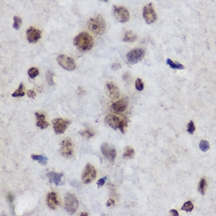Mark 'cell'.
<instances>
[{"mask_svg": "<svg viewBox=\"0 0 216 216\" xmlns=\"http://www.w3.org/2000/svg\"><path fill=\"white\" fill-rule=\"evenodd\" d=\"M74 45L81 51H88L94 45L91 36L87 32H81L74 39Z\"/></svg>", "mask_w": 216, "mask_h": 216, "instance_id": "1", "label": "cell"}, {"mask_svg": "<svg viewBox=\"0 0 216 216\" xmlns=\"http://www.w3.org/2000/svg\"><path fill=\"white\" fill-rule=\"evenodd\" d=\"M105 122L112 129H119L124 134L127 127V120L125 117L118 116L116 114H109L105 117Z\"/></svg>", "mask_w": 216, "mask_h": 216, "instance_id": "2", "label": "cell"}, {"mask_svg": "<svg viewBox=\"0 0 216 216\" xmlns=\"http://www.w3.org/2000/svg\"><path fill=\"white\" fill-rule=\"evenodd\" d=\"M87 26L89 30L94 33L97 36L102 35L106 28V24H105V19L100 15L95 16L94 18H90L88 20Z\"/></svg>", "mask_w": 216, "mask_h": 216, "instance_id": "3", "label": "cell"}, {"mask_svg": "<svg viewBox=\"0 0 216 216\" xmlns=\"http://www.w3.org/2000/svg\"><path fill=\"white\" fill-rule=\"evenodd\" d=\"M79 207V201L76 196L72 193H68L65 197V209L71 215H73L77 211Z\"/></svg>", "mask_w": 216, "mask_h": 216, "instance_id": "4", "label": "cell"}, {"mask_svg": "<svg viewBox=\"0 0 216 216\" xmlns=\"http://www.w3.org/2000/svg\"><path fill=\"white\" fill-rule=\"evenodd\" d=\"M58 63L60 66L67 71H73L76 68V62L74 59L65 54H61L57 58Z\"/></svg>", "mask_w": 216, "mask_h": 216, "instance_id": "5", "label": "cell"}, {"mask_svg": "<svg viewBox=\"0 0 216 216\" xmlns=\"http://www.w3.org/2000/svg\"><path fill=\"white\" fill-rule=\"evenodd\" d=\"M142 14L145 22L149 24V25L153 24L156 20V18H157L155 9H154L152 3H149V4L145 5L144 8H143Z\"/></svg>", "mask_w": 216, "mask_h": 216, "instance_id": "6", "label": "cell"}, {"mask_svg": "<svg viewBox=\"0 0 216 216\" xmlns=\"http://www.w3.org/2000/svg\"><path fill=\"white\" fill-rule=\"evenodd\" d=\"M60 153L61 156L66 158H69L73 156L74 153V145L69 138H66L63 140L61 144Z\"/></svg>", "mask_w": 216, "mask_h": 216, "instance_id": "7", "label": "cell"}, {"mask_svg": "<svg viewBox=\"0 0 216 216\" xmlns=\"http://www.w3.org/2000/svg\"><path fill=\"white\" fill-rule=\"evenodd\" d=\"M145 51L142 48H135L127 54V60L130 64H136L145 56Z\"/></svg>", "mask_w": 216, "mask_h": 216, "instance_id": "8", "label": "cell"}, {"mask_svg": "<svg viewBox=\"0 0 216 216\" xmlns=\"http://www.w3.org/2000/svg\"><path fill=\"white\" fill-rule=\"evenodd\" d=\"M97 171L91 164H87L82 174V181L85 184H89L95 179Z\"/></svg>", "mask_w": 216, "mask_h": 216, "instance_id": "9", "label": "cell"}, {"mask_svg": "<svg viewBox=\"0 0 216 216\" xmlns=\"http://www.w3.org/2000/svg\"><path fill=\"white\" fill-rule=\"evenodd\" d=\"M71 121L62 118H56L53 121L54 130L57 134H61L66 131Z\"/></svg>", "mask_w": 216, "mask_h": 216, "instance_id": "10", "label": "cell"}, {"mask_svg": "<svg viewBox=\"0 0 216 216\" xmlns=\"http://www.w3.org/2000/svg\"><path fill=\"white\" fill-rule=\"evenodd\" d=\"M113 14L116 20L121 23H126L129 20L130 14L129 11L123 7H113Z\"/></svg>", "mask_w": 216, "mask_h": 216, "instance_id": "11", "label": "cell"}, {"mask_svg": "<svg viewBox=\"0 0 216 216\" xmlns=\"http://www.w3.org/2000/svg\"><path fill=\"white\" fill-rule=\"evenodd\" d=\"M101 153L105 156V157L110 162H113L116 156V149L107 143H104L101 145Z\"/></svg>", "mask_w": 216, "mask_h": 216, "instance_id": "12", "label": "cell"}, {"mask_svg": "<svg viewBox=\"0 0 216 216\" xmlns=\"http://www.w3.org/2000/svg\"><path fill=\"white\" fill-rule=\"evenodd\" d=\"M26 36L29 42L34 43V42H38L39 39L41 38L42 33L40 30L34 27H30L26 31Z\"/></svg>", "mask_w": 216, "mask_h": 216, "instance_id": "13", "label": "cell"}, {"mask_svg": "<svg viewBox=\"0 0 216 216\" xmlns=\"http://www.w3.org/2000/svg\"><path fill=\"white\" fill-rule=\"evenodd\" d=\"M106 90H107L109 97L113 100H116L120 97V90H119L117 86L113 82H108L106 84Z\"/></svg>", "mask_w": 216, "mask_h": 216, "instance_id": "14", "label": "cell"}, {"mask_svg": "<svg viewBox=\"0 0 216 216\" xmlns=\"http://www.w3.org/2000/svg\"><path fill=\"white\" fill-rule=\"evenodd\" d=\"M64 174L63 173H57L55 171H49L47 173V177L50 182L54 183L56 185H61L62 184L61 178Z\"/></svg>", "mask_w": 216, "mask_h": 216, "instance_id": "15", "label": "cell"}, {"mask_svg": "<svg viewBox=\"0 0 216 216\" xmlns=\"http://www.w3.org/2000/svg\"><path fill=\"white\" fill-rule=\"evenodd\" d=\"M47 205L49 206L50 208L51 209H56L57 207L59 205V201L58 199V195L55 192H50L47 195Z\"/></svg>", "mask_w": 216, "mask_h": 216, "instance_id": "16", "label": "cell"}, {"mask_svg": "<svg viewBox=\"0 0 216 216\" xmlns=\"http://www.w3.org/2000/svg\"><path fill=\"white\" fill-rule=\"evenodd\" d=\"M112 108L115 112H123L127 108V102L126 100H120L114 102L112 105Z\"/></svg>", "mask_w": 216, "mask_h": 216, "instance_id": "17", "label": "cell"}, {"mask_svg": "<svg viewBox=\"0 0 216 216\" xmlns=\"http://www.w3.org/2000/svg\"><path fill=\"white\" fill-rule=\"evenodd\" d=\"M36 116L37 122H36V126L39 127L41 129H45L48 127V123L46 120V116L45 115L42 113H39V112H36Z\"/></svg>", "mask_w": 216, "mask_h": 216, "instance_id": "18", "label": "cell"}, {"mask_svg": "<svg viewBox=\"0 0 216 216\" xmlns=\"http://www.w3.org/2000/svg\"><path fill=\"white\" fill-rule=\"evenodd\" d=\"M136 39H137V36L134 32H132L131 31H126L124 34V36H123V42H134Z\"/></svg>", "mask_w": 216, "mask_h": 216, "instance_id": "19", "label": "cell"}, {"mask_svg": "<svg viewBox=\"0 0 216 216\" xmlns=\"http://www.w3.org/2000/svg\"><path fill=\"white\" fill-rule=\"evenodd\" d=\"M31 158L34 160V161H38L42 165L47 164V161H48V159L47 157H45V156H42V155H31Z\"/></svg>", "mask_w": 216, "mask_h": 216, "instance_id": "20", "label": "cell"}, {"mask_svg": "<svg viewBox=\"0 0 216 216\" xmlns=\"http://www.w3.org/2000/svg\"><path fill=\"white\" fill-rule=\"evenodd\" d=\"M167 64L173 69H184V65L180 63L174 62L171 59H167Z\"/></svg>", "mask_w": 216, "mask_h": 216, "instance_id": "21", "label": "cell"}, {"mask_svg": "<svg viewBox=\"0 0 216 216\" xmlns=\"http://www.w3.org/2000/svg\"><path fill=\"white\" fill-rule=\"evenodd\" d=\"M24 95H25V87H24L23 83H20L18 89L12 94V96L13 97H23Z\"/></svg>", "mask_w": 216, "mask_h": 216, "instance_id": "22", "label": "cell"}, {"mask_svg": "<svg viewBox=\"0 0 216 216\" xmlns=\"http://www.w3.org/2000/svg\"><path fill=\"white\" fill-rule=\"evenodd\" d=\"M207 181L205 178H202L199 183V188H198V190L199 192L201 193L202 195L205 193V191H206V188H207Z\"/></svg>", "mask_w": 216, "mask_h": 216, "instance_id": "23", "label": "cell"}, {"mask_svg": "<svg viewBox=\"0 0 216 216\" xmlns=\"http://www.w3.org/2000/svg\"><path fill=\"white\" fill-rule=\"evenodd\" d=\"M134 155V150L132 149L131 147H128L126 148L124 152V154H123V157L124 158H132Z\"/></svg>", "mask_w": 216, "mask_h": 216, "instance_id": "24", "label": "cell"}, {"mask_svg": "<svg viewBox=\"0 0 216 216\" xmlns=\"http://www.w3.org/2000/svg\"><path fill=\"white\" fill-rule=\"evenodd\" d=\"M39 69H37V68H35V67H32V68H31V69H29L28 71V74L29 77L31 79L36 78V76L39 75Z\"/></svg>", "mask_w": 216, "mask_h": 216, "instance_id": "25", "label": "cell"}, {"mask_svg": "<svg viewBox=\"0 0 216 216\" xmlns=\"http://www.w3.org/2000/svg\"><path fill=\"white\" fill-rule=\"evenodd\" d=\"M199 146H200V149H201V151H203V152L208 151V149H210L209 143H208V142L206 140L201 141V142H200V145H199Z\"/></svg>", "mask_w": 216, "mask_h": 216, "instance_id": "26", "label": "cell"}, {"mask_svg": "<svg viewBox=\"0 0 216 216\" xmlns=\"http://www.w3.org/2000/svg\"><path fill=\"white\" fill-rule=\"evenodd\" d=\"M46 78H47V81L50 86H54V74L52 73L51 72L47 71V74H46Z\"/></svg>", "mask_w": 216, "mask_h": 216, "instance_id": "27", "label": "cell"}, {"mask_svg": "<svg viewBox=\"0 0 216 216\" xmlns=\"http://www.w3.org/2000/svg\"><path fill=\"white\" fill-rule=\"evenodd\" d=\"M193 209V204L191 201H187L185 202L184 204H183L182 207V210L183 211H185L186 212H190Z\"/></svg>", "mask_w": 216, "mask_h": 216, "instance_id": "28", "label": "cell"}, {"mask_svg": "<svg viewBox=\"0 0 216 216\" xmlns=\"http://www.w3.org/2000/svg\"><path fill=\"white\" fill-rule=\"evenodd\" d=\"M21 23H22V20H21L20 18H19L18 16H15L14 18V25H13V27L16 30H18L20 28Z\"/></svg>", "mask_w": 216, "mask_h": 216, "instance_id": "29", "label": "cell"}, {"mask_svg": "<svg viewBox=\"0 0 216 216\" xmlns=\"http://www.w3.org/2000/svg\"><path fill=\"white\" fill-rule=\"evenodd\" d=\"M80 134L87 138H90L94 135V132L90 129H87L83 131H80Z\"/></svg>", "mask_w": 216, "mask_h": 216, "instance_id": "30", "label": "cell"}, {"mask_svg": "<svg viewBox=\"0 0 216 216\" xmlns=\"http://www.w3.org/2000/svg\"><path fill=\"white\" fill-rule=\"evenodd\" d=\"M135 88L138 90L141 91V90H142L144 89V83H143L142 80H141V79L138 78L135 81Z\"/></svg>", "mask_w": 216, "mask_h": 216, "instance_id": "31", "label": "cell"}, {"mask_svg": "<svg viewBox=\"0 0 216 216\" xmlns=\"http://www.w3.org/2000/svg\"><path fill=\"white\" fill-rule=\"evenodd\" d=\"M195 130H196V128H195V125H194L193 122V121H190L187 126L188 133H189V134H193L194 131H195Z\"/></svg>", "mask_w": 216, "mask_h": 216, "instance_id": "32", "label": "cell"}, {"mask_svg": "<svg viewBox=\"0 0 216 216\" xmlns=\"http://www.w3.org/2000/svg\"><path fill=\"white\" fill-rule=\"evenodd\" d=\"M106 180H107V176H105V177H104V178L99 179V180L98 181V182H97L98 188L101 187V186H103L104 184L105 183V182H106Z\"/></svg>", "mask_w": 216, "mask_h": 216, "instance_id": "33", "label": "cell"}, {"mask_svg": "<svg viewBox=\"0 0 216 216\" xmlns=\"http://www.w3.org/2000/svg\"><path fill=\"white\" fill-rule=\"evenodd\" d=\"M27 94H28V96L29 98H36V93L33 90H28Z\"/></svg>", "mask_w": 216, "mask_h": 216, "instance_id": "34", "label": "cell"}, {"mask_svg": "<svg viewBox=\"0 0 216 216\" xmlns=\"http://www.w3.org/2000/svg\"><path fill=\"white\" fill-rule=\"evenodd\" d=\"M7 197H8V201H9V202L11 204H13V202H14V196H13V194H12L11 193H9L8 195H7Z\"/></svg>", "mask_w": 216, "mask_h": 216, "instance_id": "35", "label": "cell"}, {"mask_svg": "<svg viewBox=\"0 0 216 216\" xmlns=\"http://www.w3.org/2000/svg\"><path fill=\"white\" fill-rule=\"evenodd\" d=\"M120 67H121L120 64V63H118V62L113 63V64H112V69H114V70H117V69H119Z\"/></svg>", "mask_w": 216, "mask_h": 216, "instance_id": "36", "label": "cell"}, {"mask_svg": "<svg viewBox=\"0 0 216 216\" xmlns=\"http://www.w3.org/2000/svg\"><path fill=\"white\" fill-rule=\"evenodd\" d=\"M114 204H115V201H114L113 200L110 199V200H109V201H107V203H106V206H107V207H110L112 205H114Z\"/></svg>", "mask_w": 216, "mask_h": 216, "instance_id": "37", "label": "cell"}, {"mask_svg": "<svg viewBox=\"0 0 216 216\" xmlns=\"http://www.w3.org/2000/svg\"><path fill=\"white\" fill-rule=\"evenodd\" d=\"M78 93L80 94H83L85 93L84 89L82 87H78Z\"/></svg>", "mask_w": 216, "mask_h": 216, "instance_id": "38", "label": "cell"}, {"mask_svg": "<svg viewBox=\"0 0 216 216\" xmlns=\"http://www.w3.org/2000/svg\"><path fill=\"white\" fill-rule=\"evenodd\" d=\"M171 213L172 215H174V216H178V212L176 211V210H171Z\"/></svg>", "mask_w": 216, "mask_h": 216, "instance_id": "39", "label": "cell"}, {"mask_svg": "<svg viewBox=\"0 0 216 216\" xmlns=\"http://www.w3.org/2000/svg\"><path fill=\"white\" fill-rule=\"evenodd\" d=\"M80 215H86V216H87V215H87V213H82V214H81Z\"/></svg>", "mask_w": 216, "mask_h": 216, "instance_id": "40", "label": "cell"}, {"mask_svg": "<svg viewBox=\"0 0 216 216\" xmlns=\"http://www.w3.org/2000/svg\"><path fill=\"white\" fill-rule=\"evenodd\" d=\"M101 1H102V2H108L109 0H101Z\"/></svg>", "mask_w": 216, "mask_h": 216, "instance_id": "41", "label": "cell"}]
</instances>
